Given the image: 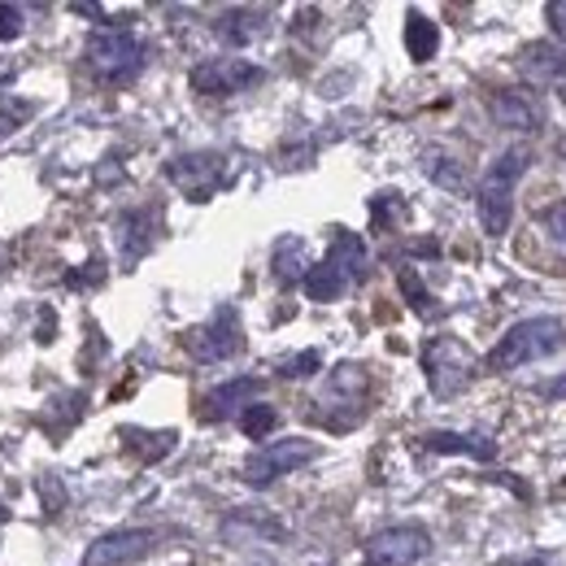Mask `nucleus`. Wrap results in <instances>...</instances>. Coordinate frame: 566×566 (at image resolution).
<instances>
[{"label":"nucleus","mask_w":566,"mask_h":566,"mask_svg":"<svg viewBox=\"0 0 566 566\" xmlns=\"http://www.w3.org/2000/svg\"><path fill=\"white\" fill-rule=\"evenodd\" d=\"M427 453H453V458H480L493 462L496 444L489 436H471V431H427L423 436Z\"/></svg>","instance_id":"nucleus-12"},{"label":"nucleus","mask_w":566,"mask_h":566,"mask_svg":"<svg viewBox=\"0 0 566 566\" xmlns=\"http://www.w3.org/2000/svg\"><path fill=\"white\" fill-rule=\"evenodd\" d=\"M301 283H305V296H310V301H336V296H345V287H349V280H345L332 262L310 266V275Z\"/></svg>","instance_id":"nucleus-20"},{"label":"nucleus","mask_w":566,"mask_h":566,"mask_svg":"<svg viewBox=\"0 0 566 566\" xmlns=\"http://www.w3.org/2000/svg\"><path fill=\"white\" fill-rule=\"evenodd\" d=\"M18 74V62H9V57H0V83H9Z\"/></svg>","instance_id":"nucleus-31"},{"label":"nucleus","mask_w":566,"mask_h":566,"mask_svg":"<svg viewBox=\"0 0 566 566\" xmlns=\"http://www.w3.org/2000/svg\"><path fill=\"white\" fill-rule=\"evenodd\" d=\"M271 262H275V280L280 283H296L310 275V258H305V240L301 235H283Z\"/></svg>","instance_id":"nucleus-17"},{"label":"nucleus","mask_w":566,"mask_h":566,"mask_svg":"<svg viewBox=\"0 0 566 566\" xmlns=\"http://www.w3.org/2000/svg\"><path fill=\"white\" fill-rule=\"evenodd\" d=\"M327 262L345 275L349 283L366 280V271H370V253H366V240L354 235V231H336V240H332V253H327Z\"/></svg>","instance_id":"nucleus-13"},{"label":"nucleus","mask_w":566,"mask_h":566,"mask_svg":"<svg viewBox=\"0 0 566 566\" xmlns=\"http://www.w3.org/2000/svg\"><path fill=\"white\" fill-rule=\"evenodd\" d=\"M423 170L431 184H440V188H449V192H462V188H467V170H462V161L449 157V153H440V148H427Z\"/></svg>","instance_id":"nucleus-19"},{"label":"nucleus","mask_w":566,"mask_h":566,"mask_svg":"<svg viewBox=\"0 0 566 566\" xmlns=\"http://www.w3.org/2000/svg\"><path fill=\"white\" fill-rule=\"evenodd\" d=\"M275 427H280V410H275V406L253 401V406H244V410H240V431H244L249 440H266Z\"/></svg>","instance_id":"nucleus-23"},{"label":"nucleus","mask_w":566,"mask_h":566,"mask_svg":"<svg viewBox=\"0 0 566 566\" xmlns=\"http://www.w3.org/2000/svg\"><path fill=\"white\" fill-rule=\"evenodd\" d=\"M258 392H262V379H231V384H222V388H213L210 397H206V419H222V415H231V410H244V406H253L258 401Z\"/></svg>","instance_id":"nucleus-14"},{"label":"nucleus","mask_w":566,"mask_h":566,"mask_svg":"<svg viewBox=\"0 0 566 566\" xmlns=\"http://www.w3.org/2000/svg\"><path fill=\"white\" fill-rule=\"evenodd\" d=\"M545 18H549L554 35H558V40H566V0H554V4H545Z\"/></svg>","instance_id":"nucleus-30"},{"label":"nucleus","mask_w":566,"mask_h":566,"mask_svg":"<svg viewBox=\"0 0 566 566\" xmlns=\"http://www.w3.org/2000/svg\"><path fill=\"white\" fill-rule=\"evenodd\" d=\"M27 31V13L18 4H4L0 0V40H18Z\"/></svg>","instance_id":"nucleus-26"},{"label":"nucleus","mask_w":566,"mask_h":566,"mask_svg":"<svg viewBox=\"0 0 566 566\" xmlns=\"http://www.w3.org/2000/svg\"><path fill=\"white\" fill-rule=\"evenodd\" d=\"M166 175H170V184H175L179 192H188L192 201H210L213 192L231 179L227 157H218V153H184V157H175V161L166 166Z\"/></svg>","instance_id":"nucleus-6"},{"label":"nucleus","mask_w":566,"mask_h":566,"mask_svg":"<svg viewBox=\"0 0 566 566\" xmlns=\"http://www.w3.org/2000/svg\"><path fill=\"white\" fill-rule=\"evenodd\" d=\"M545 397H566V375H563V379H554V384L545 388Z\"/></svg>","instance_id":"nucleus-33"},{"label":"nucleus","mask_w":566,"mask_h":566,"mask_svg":"<svg viewBox=\"0 0 566 566\" xmlns=\"http://www.w3.org/2000/svg\"><path fill=\"white\" fill-rule=\"evenodd\" d=\"M558 349H563V323L558 318H523L496 340V349L489 354V370H518V366L554 357Z\"/></svg>","instance_id":"nucleus-2"},{"label":"nucleus","mask_w":566,"mask_h":566,"mask_svg":"<svg viewBox=\"0 0 566 566\" xmlns=\"http://www.w3.org/2000/svg\"><path fill=\"white\" fill-rule=\"evenodd\" d=\"M244 336H240V314L231 305H222L201 332L188 336V354L197 361H227V357L240 354Z\"/></svg>","instance_id":"nucleus-9"},{"label":"nucleus","mask_w":566,"mask_h":566,"mask_svg":"<svg viewBox=\"0 0 566 566\" xmlns=\"http://www.w3.org/2000/svg\"><path fill=\"white\" fill-rule=\"evenodd\" d=\"M40 493H44V505H49V514H62V505H66V493H62V484H57V480H44V484H40Z\"/></svg>","instance_id":"nucleus-29"},{"label":"nucleus","mask_w":566,"mask_h":566,"mask_svg":"<svg viewBox=\"0 0 566 566\" xmlns=\"http://www.w3.org/2000/svg\"><path fill=\"white\" fill-rule=\"evenodd\" d=\"M489 109H493L496 123L510 127V132H527V136L541 132V109H536V101L527 92H493Z\"/></svg>","instance_id":"nucleus-11"},{"label":"nucleus","mask_w":566,"mask_h":566,"mask_svg":"<svg viewBox=\"0 0 566 566\" xmlns=\"http://www.w3.org/2000/svg\"><path fill=\"white\" fill-rule=\"evenodd\" d=\"M74 13H83V18H101L105 9H101V4H74Z\"/></svg>","instance_id":"nucleus-32"},{"label":"nucleus","mask_w":566,"mask_h":566,"mask_svg":"<svg viewBox=\"0 0 566 566\" xmlns=\"http://www.w3.org/2000/svg\"><path fill=\"white\" fill-rule=\"evenodd\" d=\"M423 370L436 397H453V392H462L475 379V357H471V349L462 340L440 336V340H431L423 349Z\"/></svg>","instance_id":"nucleus-4"},{"label":"nucleus","mask_w":566,"mask_h":566,"mask_svg":"<svg viewBox=\"0 0 566 566\" xmlns=\"http://www.w3.org/2000/svg\"><path fill=\"white\" fill-rule=\"evenodd\" d=\"M0 523H9V510H4V505H0Z\"/></svg>","instance_id":"nucleus-35"},{"label":"nucleus","mask_w":566,"mask_h":566,"mask_svg":"<svg viewBox=\"0 0 566 566\" xmlns=\"http://www.w3.org/2000/svg\"><path fill=\"white\" fill-rule=\"evenodd\" d=\"M148 227H153V213H148V210L123 213V218H118V244H123V262H136V258H144V253H148V244H153Z\"/></svg>","instance_id":"nucleus-16"},{"label":"nucleus","mask_w":566,"mask_h":566,"mask_svg":"<svg viewBox=\"0 0 566 566\" xmlns=\"http://www.w3.org/2000/svg\"><path fill=\"white\" fill-rule=\"evenodd\" d=\"M31 114H35V105H31V101L4 105V109H0V140H9V136H13V132H18V127L31 118Z\"/></svg>","instance_id":"nucleus-25"},{"label":"nucleus","mask_w":566,"mask_h":566,"mask_svg":"<svg viewBox=\"0 0 566 566\" xmlns=\"http://www.w3.org/2000/svg\"><path fill=\"white\" fill-rule=\"evenodd\" d=\"M266 9H227L222 13V22H218V35L227 40V44H235V49H244V44H253L262 31H266Z\"/></svg>","instance_id":"nucleus-15"},{"label":"nucleus","mask_w":566,"mask_h":566,"mask_svg":"<svg viewBox=\"0 0 566 566\" xmlns=\"http://www.w3.org/2000/svg\"><path fill=\"white\" fill-rule=\"evenodd\" d=\"M527 161H532V153H527V148H505V153L496 157L493 166L484 170V184H480V197H475V206H480V227H484L493 240L510 231V213H514V188H518V179H523Z\"/></svg>","instance_id":"nucleus-1"},{"label":"nucleus","mask_w":566,"mask_h":566,"mask_svg":"<svg viewBox=\"0 0 566 566\" xmlns=\"http://www.w3.org/2000/svg\"><path fill=\"white\" fill-rule=\"evenodd\" d=\"M527 566H558V563H554V558H532Z\"/></svg>","instance_id":"nucleus-34"},{"label":"nucleus","mask_w":566,"mask_h":566,"mask_svg":"<svg viewBox=\"0 0 566 566\" xmlns=\"http://www.w3.org/2000/svg\"><path fill=\"white\" fill-rule=\"evenodd\" d=\"M431 536L423 527H384L366 541V566H415L427 558Z\"/></svg>","instance_id":"nucleus-7"},{"label":"nucleus","mask_w":566,"mask_h":566,"mask_svg":"<svg viewBox=\"0 0 566 566\" xmlns=\"http://www.w3.org/2000/svg\"><path fill=\"white\" fill-rule=\"evenodd\" d=\"M541 227L558 240V244H566V206H554V210H541Z\"/></svg>","instance_id":"nucleus-28"},{"label":"nucleus","mask_w":566,"mask_h":566,"mask_svg":"<svg viewBox=\"0 0 566 566\" xmlns=\"http://www.w3.org/2000/svg\"><path fill=\"white\" fill-rule=\"evenodd\" d=\"M314 458H318V449H314L310 440H301V436L275 440V444H262V449L244 462V480H249L253 489H266V484H275L280 475H292V471L310 467Z\"/></svg>","instance_id":"nucleus-5"},{"label":"nucleus","mask_w":566,"mask_h":566,"mask_svg":"<svg viewBox=\"0 0 566 566\" xmlns=\"http://www.w3.org/2000/svg\"><path fill=\"white\" fill-rule=\"evenodd\" d=\"M523 66L541 78H554V74H566V53L554 49V44H527L523 49Z\"/></svg>","instance_id":"nucleus-21"},{"label":"nucleus","mask_w":566,"mask_h":566,"mask_svg":"<svg viewBox=\"0 0 566 566\" xmlns=\"http://www.w3.org/2000/svg\"><path fill=\"white\" fill-rule=\"evenodd\" d=\"M406 49H410L415 62H431V57H436L440 31H436V22H431L427 13H410V18H406Z\"/></svg>","instance_id":"nucleus-18"},{"label":"nucleus","mask_w":566,"mask_h":566,"mask_svg":"<svg viewBox=\"0 0 566 566\" xmlns=\"http://www.w3.org/2000/svg\"><path fill=\"white\" fill-rule=\"evenodd\" d=\"M397 287H401V296L410 301V310H415V314H423V318L436 314V301H431V292H427V283L419 280V271H415V266H397Z\"/></svg>","instance_id":"nucleus-22"},{"label":"nucleus","mask_w":566,"mask_h":566,"mask_svg":"<svg viewBox=\"0 0 566 566\" xmlns=\"http://www.w3.org/2000/svg\"><path fill=\"white\" fill-rule=\"evenodd\" d=\"M323 366V354L318 349H305V354H292L280 361V375L283 379H305V375H314Z\"/></svg>","instance_id":"nucleus-24"},{"label":"nucleus","mask_w":566,"mask_h":566,"mask_svg":"<svg viewBox=\"0 0 566 566\" xmlns=\"http://www.w3.org/2000/svg\"><path fill=\"white\" fill-rule=\"evenodd\" d=\"M87 66L105 83H132L144 71V44L127 27H101L87 40Z\"/></svg>","instance_id":"nucleus-3"},{"label":"nucleus","mask_w":566,"mask_h":566,"mask_svg":"<svg viewBox=\"0 0 566 566\" xmlns=\"http://www.w3.org/2000/svg\"><path fill=\"white\" fill-rule=\"evenodd\" d=\"M370 213H375L379 227H388L392 213H406V201H401V192H379V197L370 201Z\"/></svg>","instance_id":"nucleus-27"},{"label":"nucleus","mask_w":566,"mask_h":566,"mask_svg":"<svg viewBox=\"0 0 566 566\" xmlns=\"http://www.w3.org/2000/svg\"><path fill=\"white\" fill-rule=\"evenodd\" d=\"M148 549H153V532H144V527L109 532V536H101V541L87 545L83 566H132V563H140Z\"/></svg>","instance_id":"nucleus-10"},{"label":"nucleus","mask_w":566,"mask_h":566,"mask_svg":"<svg viewBox=\"0 0 566 566\" xmlns=\"http://www.w3.org/2000/svg\"><path fill=\"white\" fill-rule=\"evenodd\" d=\"M262 78H266V71L244 62V57H213V62H201L192 71V87L201 96H235V92H244V87H253Z\"/></svg>","instance_id":"nucleus-8"}]
</instances>
